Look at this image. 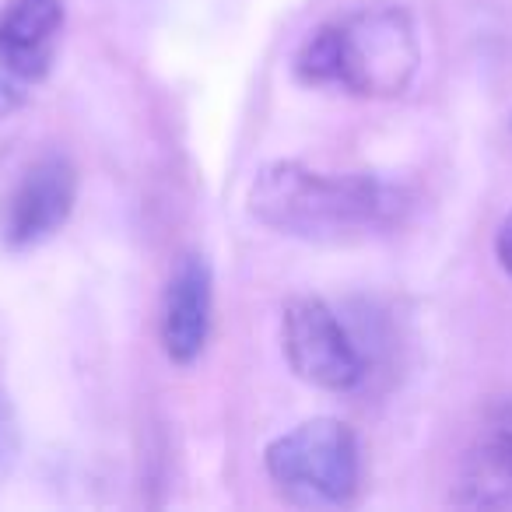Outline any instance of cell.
Masks as SVG:
<instances>
[{"mask_svg": "<svg viewBox=\"0 0 512 512\" xmlns=\"http://www.w3.org/2000/svg\"><path fill=\"white\" fill-rule=\"evenodd\" d=\"M78 200V172L60 155H46L18 179L4 204L0 232L11 249H29L46 242L67 225Z\"/></svg>", "mask_w": 512, "mask_h": 512, "instance_id": "obj_5", "label": "cell"}, {"mask_svg": "<svg viewBox=\"0 0 512 512\" xmlns=\"http://www.w3.org/2000/svg\"><path fill=\"white\" fill-rule=\"evenodd\" d=\"M495 253H498V264H502V271L509 274V281H512V214L502 221V228H498Z\"/></svg>", "mask_w": 512, "mask_h": 512, "instance_id": "obj_10", "label": "cell"}, {"mask_svg": "<svg viewBox=\"0 0 512 512\" xmlns=\"http://www.w3.org/2000/svg\"><path fill=\"white\" fill-rule=\"evenodd\" d=\"M11 81H15L11 74L0 71V116H8L11 109H15L18 102H22V95H18V88L11 85Z\"/></svg>", "mask_w": 512, "mask_h": 512, "instance_id": "obj_11", "label": "cell"}, {"mask_svg": "<svg viewBox=\"0 0 512 512\" xmlns=\"http://www.w3.org/2000/svg\"><path fill=\"white\" fill-rule=\"evenodd\" d=\"M214 278L204 256L190 253L176 264L162 302V348L176 365H193L211 337Z\"/></svg>", "mask_w": 512, "mask_h": 512, "instance_id": "obj_6", "label": "cell"}, {"mask_svg": "<svg viewBox=\"0 0 512 512\" xmlns=\"http://www.w3.org/2000/svg\"><path fill=\"white\" fill-rule=\"evenodd\" d=\"M285 355L295 376L327 393H348L365 379L362 351L341 316L316 295H299L285 306Z\"/></svg>", "mask_w": 512, "mask_h": 512, "instance_id": "obj_4", "label": "cell"}, {"mask_svg": "<svg viewBox=\"0 0 512 512\" xmlns=\"http://www.w3.org/2000/svg\"><path fill=\"white\" fill-rule=\"evenodd\" d=\"M264 463L292 505L341 509L358 491V439L337 418H313L274 439Z\"/></svg>", "mask_w": 512, "mask_h": 512, "instance_id": "obj_3", "label": "cell"}, {"mask_svg": "<svg viewBox=\"0 0 512 512\" xmlns=\"http://www.w3.org/2000/svg\"><path fill=\"white\" fill-rule=\"evenodd\" d=\"M407 211V193L379 176H330L302 162H271L249 186V214L302 242H355L386 232Z\"/></svg>", "mask_w": 512, "mask_h": 512, "instance_id": "obj_1", "label": "cell"}, {"mask_svg": "<svg viewBox=\"0 0 512 512\" xmlns=\"http://www.w3.org/2000/svg\"><path fill=\"white\" fill-rule=\"evenodd\" d=\"M64 32V0H11L0 15V71L36 85L50 74Z\"/></svg>", "mask_w": 512, "mask_h": 512, "instance_id": "obj_7", "label": "cell"}, {"mask_svg": "<svg viewBox=\"0 0 512 512\" xmlns=\"http://www.w3.org/2000/svg\"><path fill=\"white\" fill-rule=\"evenodd\" d=\"M453 505L512 512V418L491 425L467 449L453 488Z\"/></svg>", "mask_w": 512, "mask_h": 512, "instance_id": "obj_8", "label": "cell"}, {"mask_svg": "<svg viewBox=\"0 0 512 512\" xmlns=\"http://www.w3.org/2000/svg\"><path fill=\"white\" fill-rule=\"evenodd\" d=\"M421 64V43L400 4H365L323 25L299 50L295 71L309 85H341L355 95H400Z\"/></svg>", "mask_w": 512, "mask_h": 512, "instance_id": "obj_2", "label": "cell"}, {"mask_svg": "<svg viewBox=\"0 0 512 512\" xmlns=\"http://www.w3.org/2000/svg\"><path fill=\"white\" fill-rule=\"evenodd\" d=\"M15 449H18L15 414H11L8 400L0 397V477H4V470H8L11 460H15Z\"/></svg>", "mask_w": 512, "mask_h": 512, "instance_id": "obj_9", "label": "cell"}]
</instances>
